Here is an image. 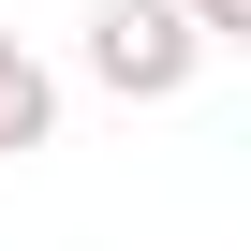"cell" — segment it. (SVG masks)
Returning <instances> with one entry per match:
<instances>
[{"label":"cell","mask_w":251,"mask_h":251,"mask_svg":"<svg viewBox=\"0 0 251 251\" xmlns=\"http://www.w3.org/2000/svg\"><path fill=\"white\" fill-rule=\"evenodd\" d=\"M192 74H207V45H192L177 0H89V89H118V103H177Z\"/></svg>","instance_id":"obj_1"},{"label":"cell","mask_w":251,"mask_h":251,"mask_svg":"<svg viewBox=\"0 0 251 251\" xmlns=\"http://www.w3.org/2000/svg\"><path fill=\"white\" fill-rule=\"evenodd\" d=\"M45 133H59V74H45L15 30H0V163H30Z\"/></svg>","instance_id":"obj_2"},{"label":"cell","mask_w":251,"mask_h":251,"mask_svg":"<svg viewBox=\"0 0 251 251\" xmlns=\"http://www.w3.org/2000/svg\"><path fill=\"white\" fill-rule=\"evenodd\" d=\"M192 15V45H251V0H177Z\"/></svg>","instance_id":"obj_3"}]
</instances>
